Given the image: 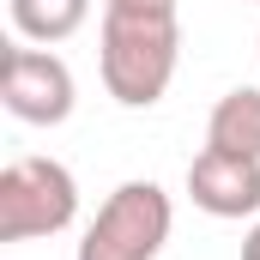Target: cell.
I'll return each mask as SVG.
<instances>
[{
	"label": "cell",
	"instance_id": "cell-1",
	"mask_svg": "<svg viewBox=\"0 0 260 260\" xmlns=\"http://www.w3.org/2000/svg\"><path fill=\"white\" fill-rule=\"evenodd\" d=\"M182 61V24L176 18H151V12H103V37H97V67H103V91L121 109H151Z\"/></svg>",
	"mask_w": 260,
	"mask_h": 260
},
{
	"label": "cell",
	"instance_id": "cell-2",
	"mask_svg": "<svg viewBox=\"0 0 260 260\" xmlns=\"http://www.w3.org/2000/svg\"><path fill=\"white\" fill-rule=\"evenodd\" d=\"M170 224H176V206L157 182H121L85 224L79 260H157L170 242Z\"/></svg>",
	"mask_w": 260,
	"mask_h": 260
},
{
	"label": "cell",
	"instance_id": "cell-3",
	"mask_svg": "<svg viewBox=\"0 0 260 260\" xmlns=\"http://www.w3.org/2000/svg\"><path fill=\"white\" fill-rule=\"evenodd\" d=\"M79 218V182L55 157H12L0 170V242L61 236Z\"/></svg>",
	"mask_w": 260,
	"mask_h": 260
},
{
	"label": "cell",
	"instance_id": "cell-4",
	"mask_svg": "<svg viewBox=\"0 0 260 260\" xmlns=\"http://www.w3.org/2000/svg\"><path fill=\"white\" fill-rule=\"evenodd\" d=\"M0 103L24 127H61L67 115H73V103H79L73 67L55 49L6 43V55H0Z\"/></svg>",
	"mask_w": 260,
	"mask_h": 260
},
{
	"label": "cell",
	"instance_id": "cell-5",
	"mask_svg": "<svg viewBox=\"0 0 260 260\" xmlns=\"http://www.w3.org/2000/svg\"><path fill=\"white\" fill-rule=\"evenodd\" d=\"M188 200L206 218H254L260 212V157H236L206 145L188 164Z\"/></svg>",
	"mask_w": 260,
	"mask_h": 260
},
{
	"label": "cell",
	"instance_id": "cell-6",
	"mask_svg": "<svg viewBox=\"0 0 260 260\" xmlns=\"http://www.w3.org/2000/svg\"><path fill=\"white\" fill-rule=\"evenodd\" d=\"M206 145L236 151V157H260V85H236V91H224L212 103Z\"/></svg>",
	"mask_w": 260,
	"mask_h": 260
},
{
	"label": "cell",
	"instance_id": "cell-7",
	"mask_svg": "<svg viewBox=\"0 0 260 260\" xmlns=\"http://www.w3.org/2000/svg\"><path fill=\"white\" fill-rule=\"evenodd\" d=\"M6 12L24 43H67L91 18V0H6Z\"/></svg>",
	"mask_w": 260,
	"mask_h": 260
},
{
	"label": "cell",
	"instance_id": "cell-8",
	"mask_svg": "<svg viewBox=\"0 0 260 260\" xmlns=\"http://www.w3.org/2000/svg\"><path fill=\"white\" fill-rule=\"evenodd\" d=\"M182 0H103V12H151V18H176Z\"/></svg>",
	"mask_w": 260,
	"mask_h": 260
},
{
	"label": "cell",
	"instance_id": "cell-9",
	"mask_svg": "<svg viewBox=\"0 0 260 260\" xmlns=\"http://www.w3.org/2000/svg\"><path fill=\"white\" fill-rule=\"evenodd\" d=\"M242 260H260V218H254V230L242 236Z\"/></svg>",
	"mask_w": 260,
	"mask_h": 260
},
{
	"label": "cell",
	"instance_id": "cell-10",
	"mask_svg": "<svg viewBox=\"0 0 260 260\" xmlns=\"http://www.w3.org/2000/svg\"><path fill=\"white\" fill-rule=\"evenodd\" d=\"M254 6H260V0H254Z\"/></svg>",
	"mask_w": 260,
	"mask_h": 260
}]
</instances>
